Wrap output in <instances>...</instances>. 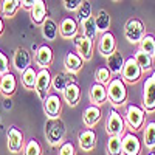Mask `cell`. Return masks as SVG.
<instances>
[{
    "mask_svg": "<svg viewBox=\"0 0 155 155\" xmlns=\"http://www.w3.org/2000/svg\"><path fill=\"white\" fill-rule=\"evenodd\" d=\"M59 155H74L76 152H74V146L71 144V143H64L61 147H59V152H58Z\"/></svg>",
    "mask_w": 155,
    "mask_h": 155,
    "instance_id": "obj_38",
    "label": "cell"
},
{
    "mask_svg": "<svg viewBox=\"0 0 155 155\" xmlns=\"http://www.w3.org/2000/svg\"><path fill=\"white\" fill-rule=\"evenodd\" d=\"M124 36L130 44H140L144 36V25L138 19H130L124 27Z\"/></svg>",
    "mask_w": 155,
    "mask_h": 155,
    "instance_id": "obj_4",
    "label": "cell"
},
{
    "mask_svg": "<svg viewBox=\"0 0 155 155\" xmlns=\"http://www.w3.org/2000/svg\"><path fill=\"white\" fill-rule=\"evenodd\" d=\"M34 3H36V0H20V5H22L25 9H31Z\"/></svg>",
    "mask_w": 155,
    "mask_h": 155,
    "instance_id": "obj_41",
    "label": "cell"
},
{
    "mask_svg": "<svg viewBox=\"0 0 155 155\" xmlns=\"http://www.w3.org/2000/svg\"><path fill=\"white\" fill-rule=\"evenodd\" d=\"M23 155H42V147L37 140H30L23 147Z\"/></svg>",
    "mask_w": 155,
    "mask_h": 155,
    "instance_id": "obj_36",
    "label": "cell"
},
{
    "mask_svg": "<svg viewBox=\"0 0 155 155\" xmlns=\"http://www.w3.org/2000/svg\"><path fill=\"white\" fill-rule=\"evenodd\" d=\"M59 33L65 39L76 37V34H78V20L73 19V17H65L59 25Z\"/></svg>",
    "mask_w": 155,
    "mask_h": 155,
    "instance_id": "obj_19",
    "label": "cell"
},
{
    "mask_svg": "<svg viewBox=\"0 0 155 155\" xmlns=\"http://www.w3.org/2000/svg\"><path fill=\"white\" fill-rule=\"evenodd\" d=\"M95 22H96V30L101 31V33H107L109 28H110V16L106 9H101L98 11V14L95 17Z\"/></svg>",
    "mask_w": 155,
    "mask_h": 155,
    "instance_id": "obj_28",
    "label": "cell"
},
{
    "mask_svg": "<svg viewBox=\"0 0 155 155\" xmlns=\"http://www.w3.org/2000/svg\"><path fill=\"white\" fill-rule=\"evenodd\" d=\"M143 143L149 149L155 147V121H150L146 124V129L143 132Z\"/></svg>",
    "mask_w": 155,
    "mask_h": 155,
    "instance_id": "obj_29",
    "label": "cell"
},
{
    "mask_svg": "<svg viewBox=\"0 0 155 155\" xmlns=\"http://www.w3.org/2000/svg\"><path fill=\"white\" fill-rule=\"evenodd\" d=\"M78 143H79V147L85 152L93 150L95 144H96V134L92 130V129H85L79 134L78 137Z\"/></svg>",
    "mask_w": 155,
    "mask_h": 155,
    "instance_id": "obj_17",
    "label": "cell"
},
{
    "mask_svg": "<svg viewBox=\"0 0 155 155\" xmlns=\"http://www.w3.org/2000/svg\"><path fill=\"white\" fill-rule=\"evenodd\" d=\"M124 64H126V59L123 53H120L116 50L110 56H107V68L112 71V74H120L124 68Z\"/></svg>",
    "mask_w": 155,
    "mask_h": 155,
    "instance_id": "obj_18",
    "label": "cell"
},
{
    "mask_svg": "<svg viewBox=\"0 0 155 155\" xmlns=\"http://www.w3.org/2000/svg\"><path fill=\"white\" fill-rule=\"evenodd\" d=\"M0 82H2V74H0Z\"/></svg>",
    "mask_w": 155,
    "mask_h": 155,
    "instance_id": "obj_44",
    "label": "cell"
},
{
    "mask_svg": "<svg viewBox=\"0 0 155 155\" xmlns=\"http://www.w3.org/2000/svg\"><path fill=\"white\" fill-rule=\"evenodd\" d=\"M36 64L41 68H48V65L53 61V50H51L48 45H42L36 50V56H34Z\"/></svg>",
    "mask_w": 155,
    "mask_h": 155,
    "instance_id": "obj_16",
    "label": "cell"
},
{
    "mask_svg": "<svg viewBox=\"0 0 155 155\" xmlns=\"http://www.w3.org/2000/svg\"><path fill=\"white\" fill-rule=\"evenodd\" d=\"M64 2V6H65V9L68 11H76L78 8H79V5L82 3V0H62Z\"/></svg>",
    "mask_w": 155,
    "mask_h": 155,
    "instance_id": "obj_40",
    "label": "cell"
},
{
    "mask_svg": "<svg viewBox=\"0 0 155 155\" xmlns=\"http://www.w3.org/2000/svg\"><path fill=\"white\" fill-rule=\"evenodd\" d=\"M30 14H31V20L34 23H37V25L44 23V20L47 19V5L44 0H36V3L30 9Z\"/></svg>",
    "mask_w": 155,
    "mask_h": 155,
    "instance_id": "obj_21",
    "label": "cell"
},
{
    "mask_svg": "<svg viewBox=\"0 0 155 155\" xmlns=\"http://www.w3.org/2000/svg\"><path fill=\"white\" fill-rule=\"evenodd\" d=\"M20 6V0H3L2 2V12L6 17H12Z\"/></svg>",
    "mask_w": 155,
    "mask_h": 155,
    "instance_id": "obj_35",
    "label": "cell"
},
{
    "mask_svg": "<svg viewBox=\"0 0 155 155\" xmlns=\"http://www.w3.org/2000/svg\"><path fill=\"white\" fill-rule=\"evenodd\" d=\"M74 47L78 54L82 58V61H90L93 56V42L88 37H85L84 34L76 36L74 37Z\"/></svg>",
    "mask_w": 155,
    "mask_h": 155,
    "instance_id": "obj_9",
    "label": "cell"
},
{
    "mask_svg": "<svg viewBox=\"0 0 155 155\" xmlns=\"http://www.w3.org/2000/svg\"><path fill=\"white\" fill-rule=\"evenodd\" d=\"M140 50L153 56L155 54V37L152 34H144L143 39L140 41Z\"/></svg>",
    "mask_w": 155,
    "mask_h": 155,
    "instance_id": "obj_32",
    "label": "cell"
},
{
    "mask_svg": "<svg viewBox=\"0 0 155 155\" xmlns=\"http://www.w3.org/2000/svg\"><path fill=\"white\" fill-rule=\"evenodd\" d=\"M107 153L109 155H123V138L120 135H112L107 141Z\"/></svg>",
    "mask_w": 155,
    "mask_h": 155,
    "instance_id": "obj_27",
    "label": "cell"
},
{
    "mask_svg": "<svg viewBox=\"0 0 155 155\" xmlns=\"http://www.w3.org/2000/svg\"><path fill=\"white\" fill-rule=\"evenodd\" d=\"M45 134H47L48 143L51 146H56L64 140V137H65V124L61 120L58 121L56 118H53V121L48 123V126L45 127Z\"/></svg>",
    "mask_w": 155,
    "mask_h": 155,
    "instance_id": "obj_2",
    "label": "cell"
},
{
    "mask_svg": "<svg viewBox=\"0 0 155 155\" xmlns=\"http://www.w3.org/2000/svg\"><path fill=\"white\" fill-rule=\"evenodd\" d=\"M3 33V20H2V17H0V34Z\"/></svg>",
    "mask_w": 155,
    "mask_h": 155,
    "instance_id": "obj_43",
    "label": "cell"
},
{
    "mask_svg": "<svg viewBox=\"0 0 155 155\" xmlns=\"http://www.w3.org/2000/svg\"><path fill=\"white\" fill-rule=\"evenodd\" d=\"M143 109L146 112L155 110V71L147 78L143 85Z\"/></svg>",
    "mask_w": 155,
    "mask_h": 155,
    "instance_id": "obj_5",
    "label": "cell"
},
{
    "mask_svg": "<svg viewBox=\"0 0 155 155\" xmlns=\"http://www.w3.org/2000/svg\"><path fill=\"white\" fill-rule=\"evenodd\" d=\"M116 50V41H115V36L107 31V33H102V36L99 37V42H98V51L102 56H110L113 51Z\"/></svg>",
    "mask_w": 155,
    "mask_h": 155,
    "instance_id": "obj_12",
    "label": "cell"
},
{
    "mask_svg": "<svg viewBox=\"0 0 155 155\" xmlns=\"http://www.w3.org/2000/svg\"><path fill=\"white\" fill-rule=\"evenodd\" d=\"M88 96H90V101L93 102L95 106H101L109 99V95H107V87L104 84H99V82H95L88 90Z\"/></svg>",
    "mask_w": 155,
    "mask_h": 155,
    "instance_id": "obj_14",
    "label": "cell"
},
{
    "mask_svg": "<svg viewBox=\"0 0 155 155\" xmlns=\"http://www.w3.org/2000/svg\"><path fill=\"white\" fill-rule=\"evenodd\" d=\"M62 95H64V99H65L70 106H76L81 99V88L76 82H70L65 87V90L62 92Z\"/></svg>",
    "mask_w": 155,
    "mask_h": 155,
    "instance_id": "obj_22",
    "label": "cell"
},
{
    "mask_svg": "<svg viewBox=\"0 0 155 155\" xmlns=\"http://www.w3.org/2000/svg\"><path fill=\"white\" fill-rule=\"evenodd\" d=\"M76 11H78V22L79 23H84L87 19L92 17V5H90L88 0H82V3Z\"/></svg>",
    "mask_w": 155,
    "mask_h": 155,
    "instance_id": "obj_34",
    "label": "cell"
},
{
    "mask_svg": "<svg viewBox=\"0 0 155 155\" xmlns=\"http://www.w3.org/2000/svg\"><path fill=\"white\" fill-rule=\"evenodd\" d=\"M141 73H143V70H141V67L137 64L135 58H129V59H126L124 68H123V71H121V74H123V81H124V82L137 84V82L140 81V78H141Z\"/></svg>",
    "mask_w": 155,
    "mask_h": 155,
    "instance_id": "obj_7",
    "label": "cell"
},
{
    "mask_svg": "<svg viewBox=\"0 0 155 155\" xmlns=\"http://www.w3.org/2000/svg\"><path fill=\"white\" fill-rule=\"evenodd\" d=\"M153 56H155V54H153Z\"/></svg>",
    "mask_w": 155,
    "mask_h": 155,
    "instance_id": "obj_46",
    "label": "cell"
},
{
    "mask_svg": "<svg viewBox=\"0 0 155 155\" xmlns=\"http://www.w3.org/2000/svg\"><path fill=\"white\" fill-rule=\"evenodd\" d=\"M141 141L134 134H126L123 137V155H140Z\"/></svg>",
    "mask_w": 155,
    "mask_h": 155,
    "instance_id": "obj_11",
    "label": "cell"
},
{
    "mask_svg": "<svg viewBox=\"0 0 155 155\" xmlns=\"http://www.w3.org/2000/svg\"><path fill=\"white\" fill-rule=\"evenodd\" d=\"M82 120H84V124L87 127H93L101 120V109L98 106H95V104L88 106L84 110V113H82Z\"/></svg>",
    "mask_w": 155,
    "mask_h": 155,
    "instance_id": "obj_23",
    "label": "cell"
},
{
    "mask_svg": "<svg viewBox=\"0 0 155 155\" xmlns=\"http://www.w3.org/2000/svg\"><path fill=\"white\" fill-rule=\"evenodd\" d=\"M44 110L48 115L50 120L58 118L61 110H62V101L58 95H48L47 99L44 101Z\"/></svg>",
    "mask_w": 155,
    "mask_h": 155,
    "instance_id": "obj_13",
    "label": "cell"
},
{
    "mask_svg": "<svg viewBox=\"0 0 155 155\" xmlns=\"http://www.w3.org/2000/svg\"><path fill=\"white\" fill-rule=\"evenodd\" d=\"M42 34L44 37L47 39V41H54V39L58 37V25L53 19L47 17L42 23Z\"/></svg>",
    "mask_w": 155,
    "mask_h": 155,
    "instance_id": "obj_25",
    "label": "cell"
},
{
    "mask_svg": "<svg viewBox=\"0 0 155 155\" xmlns=\"http://www.w3.org/2000/svg\"><path fill=\"white\" fill-rule=\"evenodd\" d=\"M81 28H82V34L85 37H88L90 41H93V39L96 37L98 30H96V22H95V17L93 16L90 17V19H87L84 23H81Z\"/></svg>",
    "mask_w": 155,
    "mask_h": 155,
    "instance_id": "obj_30",
    "label": "cell"
},
{
    "mask_svg": "<svg viewBox=\"0 0 155 155\" xmlns=\"http://www.w3.org/2000/svg\"><path fill=\"white\" fill-rule=\"evenodd\" d=\"M37 81V71L31 67H28L25 71H22V85L27 90H34Z\"/></svg>",
    "mask_w": 155,
    "mask_h": 155,
    "instance_id": "obj_26",
    "label": "cell"
},
{
    "mask_svg": "<svg viewBox=\"0 0 155 155\" xmlns=\"http://www.w3.org/2000/svg\"><path fill=\"white\" fill-rule=\"evenodd\" d=\"M107 95L112 104L121 106L127 99V90L126 84L121 78H112V81L107 84Z\"/></svg>",
    "mask_w": 155,
    "mask_h": 155,
    "instance_id": "obj_1",
    "label": "cell"
},
{
    "mask_svg": "<svg viewBox=\"0 0 155 155\" xmlns=\"http://www.w3.org/2000/svg\"><path fill=\"white\" fill-rule=\"evenodd\" d=\"M124 118L121 116L120 112H116V110H110L109 116H107V121H106V132L109 134V137L112 135H123L124 132Z\"/></svg>",
    "mask_w": 155,
    "mask_h": 155,
    "instance_id": "obj_8",
    "label": "cell"
},
{
    "mask_svg": "<svg viewBox=\"0 0 155 155\" xmlns=\"http://www.w3.org/2000/svg\"><path fill=\"white\" fill-rule=\"evenodd\" d=\"M3 107H5L6 110L12 107V104H11V99H6V101H5V104H3Z\"/></svg>",
    "mask_w": 155,
    "mask_h": 155,
    "instance_id": "obj_42",
    "label": "cell"
},
{
    "mask_svg": "<svg viewBox=\"0 0 155 155\" xmlns=\"http://www.w3.org/2000/svg\"><path fill=\"white\" fill-rule=\"evenodd\" d=\"M8 71H9V61L2 51H0V74H6Z\"/></svg>",
    "mask_w": 155,
    "mask_h": 155,
    "instance_id": "obj_39",
    "label": "cell"
},
{
    "mask_svg": "<svg viewBox=\"0 0 155 155\" xmlns=\"http://www.w3.org/2000/svg\"><path fill=\"white\" fill-rule=\"evenodd\" d=\"M70 82H74V81L70 79L65 73H58V74L53 78L51 87H53L54 90H58V92H64V90H65V87H67Z\"/></svg>",
    "mask_w": 155,
    "mask_h": 155,
    "instance_id": "obj_31",
    "label": "cell"
},
{
    "mask_svg": "<svg viewBox=\"0 0 155 155\" xmlns=\"http://www.w3.org/2000/svg\"><path fill=\"white\" fill-rule=\"evenodd\" d=\"M8 137V149L12 153H17L23 147V134L16 127H9V130L6 134Z\"/></svg>",
    "mask_w": 155,
    "mask_h": 155,
    "instance_id": "obj_15",
    "label": "cell"
},
{
    "mask_svg": "<svg viewBox=\"0 0 155 155\" xmlns=\"http://www.w3.org/2000/svg\"><path fill=\"white\" fill-rule=\"evenodd\" d=\"M112 81V71L107 67H99L96 70V82L99 84H109Z\"/></svg>",
    "mask_w": 155,
    "mask_h": 155,
    "instance_id": "obj_37",
    "label": "cell"
},
{
    "mask_svg": "<svg viewBox=\"0 0 155 155\" xmlns=\"http://www.w3.org/2000/svg\"><path fill=\"white\" fill-rule=\"evenodd\" d=\"M134 58H135L137 64L141 67V70H143V71L152 68V56H150V54H147V53H144V51L138 50Z\"/></svg>",
    "mask_w": 155,
    "mask_h": 155,
    "instance_id": "obj_33",
    "label": "cell"
},
{
    "mask_svg": "<svg viewBox=\"0 0 155 155\" xmlns=\"http://www.w3.org/2000/svg\"><path fill=\"white\" fill-rule=\"evenodd\" d=\"M51 82H53V76L48 71V68H41V71H37V81H36V88L34 92L37 93L39 99L45 101L50 92Z\"/></svg>",
    "mask_w": 155,
    "mask_h": 155,
    "instance_id": "obj_3",
    "label": "cell"
},
{
    "mask_svg": "<svg viewBox=\"0 0 155 155\" xmlns=\"http://www.w3.org/2000/svg\"><path fill=\"white\" fill-rule=\"evenodd\" d=\"M64 65H65L67 71L78 73L82 68V58L78 53H67L65 58H64Z\"/></svg>",
    "mask_w": 155,
    "mask_h": 155,
    "instance_id": "obj_24",
    "label": "cell"
},
{
    "mask_svg": "<svg viewBox=\"0 0 155 155\" xmlns=\"http://www.w3.org/2000/svg\"><path fill=\"white\" fill-rule=\"evenodd\" d=\"M17 88V81H16V76L12 73H6V74H2V82H0V92H2L5 96H11L14 95Z\"/></svg>",
    "mask_w": 155,
    "mask_h": 155,
    "instance_id": "obj_20",
    "label": "cell"
},
{
    "mask_svg": "<svg viewBox=\"0 0 155 155\" xmlns=\"http://www.w3.org/2000/svg\"><path fill=\"white\" fill-rule=\"evenodd\" d=\"M149 155H155V153H153V152H150V153H149Z\"/></svg>",
    "mask_w": 155,
    "mask_h": 155,
    "instance_id": "obj_45",
    "label": "cell"
},
{
    "mask_svg": "<svg viewBox=\"0 0 155 155\" xmlns=\"http://www.w3.org/2000/svg\"><path fill=\"white\" fill-rule=\"evenodd\" d=\"M126 123L132 130H140L144 124V109H141L138 106H129L126 109Z\"/></svg>",
    "mask_w": 155,
    "mask_h": 155,
    "instance_id": "obj_6",
    "label": "cell"
},
{
    "mask_svg": "<svg viewBox=\"0 0 155 155\" xmlns=\"http://www.w3.org/2000/svg\"><path fill=\"white\" fill-rule=\"evenodd\" d=\"M31 64V56L30 51L25 48H17L14 51V56H12V67H14L17 71H25Z\"/></svg>",
    "mask_w": 155,
    "mask_h": 155,
    "instance_id": "obj_10",
    "label": "cell"
}]
</instances>
